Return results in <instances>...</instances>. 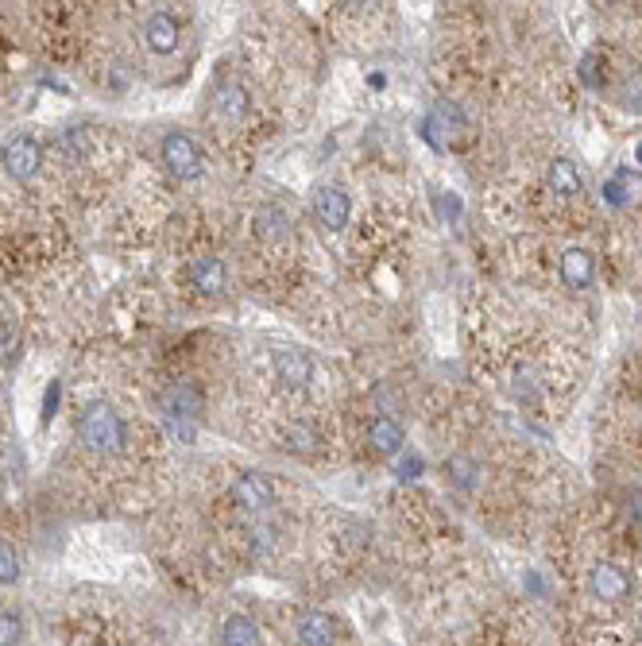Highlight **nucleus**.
<instances>
[{"label": "nucleus", "mask_w": 642, "mask_h": 646, "mask_svg": "<svg viewBox=\"0 0 642 646\" xmlns=\"http://www.w3.org/2000/svg\"><path fill=\"white\" fill-rule=\"evenodd\" d=\"M78 438L93 453H120L128 441V426L109 403H93L78 418Z\"/></svg>", "instance_id": "nucleus-1"}, {"label": "nucleus", "mask_w": 642, "mask_h": 646, "mask_svg": "<svg viewBox=\"0 0 642 646\" xmlns=\"http://www.w3.org/2000/svg\"><path fill=\"white\" fill-rule=\"evenodd\" d=\"M163 422H167V434L175 441H194L198 434V422H202V391L194 383H175L167 395H163Z\"/></svg>", "instance_id": "nucleus-2"}, {"label": "nucleus", "mask_w": 642, "mask_h": 646, "mask_svg": "<svg viewBox=\"0 0 642 646\" xmlns=\"http://www.w3.org/2000/svg\"><path fill=\"white\" fill-rule=\"evenodd\" d=\"M0 167L16 182H31L43 171V144L35 136H12L8 144L0 147Z\"/></svg>", "instance_id": "nucleus-3"}, {"label": "nucleus", "mask_w": 642, "mask_h": 646, "mask_svg": "<svg viewBox=\"0 0 642 646\" xmlns=\"http://www.w3.org/2000/svg\"><path fill=\"white\" fill-rule=\"evenodd\" d=\"M159 155H163V167L178 178V182H194V178H202V147L194 144V136H186V132H171L163 147H159Z\"/></svg>", "instance_id": "nucleus-4"}, {"label": "nucleus", "mask_w": 642, "mask_h": 646, "mask_svg": "<svg viewBox=\"0 0 642 646\" xmlns=\"http://www.w3.org/2000/svg\"><path fill=\"white\" fill-rule=\"evenodd\" d=\"M229 492H233L236 507H244V511H267V507H275V484L263 472H240Z\"/></svg>", "instance_id": "nucleus-5"}, {"label": "nucleus", "mask_w": 642, "mask_h": 646, "mask_svg": "<svg viewBox=\"0 0 642 646\" xmlns=\"http://www.w3.org/2000/svg\"><path fill=\"white\" fill-rule=\"evenodd\" d=\"M314 213L318 221L329 229V233H345L349 229V217H352V202L349 194L341 186H321L314 194Z\"/></svg>", "instance_id": "nucleus-6"}, {"label": "nucleus", "mask_w": 642, "mask_h": 646, "mask_svg": "<svg viewBox=\"0 0 642 646\" xmlns=\"http://www.w3.org/2000/svg\"><path fill=\"white\" fill-rule=\"evenodd\" d=\"M588 585H592V596H600L604 604H619V600H627V592H631V577H627L615 561H600V565H592Z\"/></svg>", "instance_id": "nucleus-7"}, {"label": "nucleus", "mask_w": 642, "mask_h": 646, "mask_svg": "<svg viewBox=\"0 0 642 646\" xmlns=\"http://www.w3.org/2000/svg\"><path fill=\"white\" fill-rule=\"evenodd\" d=\"M190 283L205 298H217V294H225V287H229V267H225L221 256H198L190 264Z\"/></svg>", "instance_id": "nucleus-8"}, {"label": "nucleus", "mask_w": 642, "mask_h": 646, "mask_svg": "<svg viewBox=\"0 0 642 646\" xmlns=\"http://www.w3.org/2000/svg\"><path fill=\"white\" fill-rule=\"evenodd\" d=\"M144 39H147V51H151V55H175L178 39H182V28H178V20L171 12H155V16H147Z\"/></svg>", "instance_id": "nucleus-9"}, {"label": "nucleus", "mask_w": 642, "mask_h": 646, "mask_svg": "<svg viewBox=\"0 0 642 646\" xmlns=\"http://www.w3.org/2000/svg\"><path fill=\"white\" fill-rule=\"evenodd\" d=\"M275 376L283 380V387H306L314 380V360L302 349H279L275 353Z\"/></svg>", "instance_id": "nucleus-10"}, {"label": "nucleus", "mask_w": 642, "mask_h": 646, "mask_svg": "<svg viewBox=\"0 0 642 646\" xmlns=\"http://www.w3.org/2000/svg\"><path fill=\"white\" fill-rule=\"evenodd\" d=\"M368 441H372V449H376L380 457H399L403 445H407V430H403L391 414H380V418H372V426H368Z\"/></svg>", "instance_id": "nucleus-11"}, {"label": "nucleus", "mask_w": 642, "mask_h": 646, "mask_svg": "<svg viewBox=\"0 0 642 646\" xmlns=\"http://www.w3.org/2000/svg\"><path fill=\"white\" fill-rule=\"evenodd\" d=\"M561 275H565V283L569 287H592V279H596V260H592V252L588 248H565L561 252Z\"/></svg>", "instance_id": "nucleus-12"}, {"label": "nucleus", "mask_w": 642, "mask_h": 646, "mask_svg": "<svg viewBox=\"0 0 642 646\" xmlns=\"http://www.w3.org/2000/svg\"><path fill=\"white\" fill-rule=\"evenodd\" d=\"M213 109H217V117L225 120H244L252 113V97L240 82H221L217 93H213Z\"/></svg>", "instance_id": "nucleus-13"}, {"label": "nucleus", "mask_w": 642, "mask_h": 646, "mask_svg": "<svg viewBox=\"0 0 642 646\" xmlns=\"http://www.w3.org/2000/svg\"><path fill=\"white\" fill-rule=\"evenodd\" d=\"M294 635H298V646H333V639H337L333 619L325 612H302L294 623Z\"/></svg>", "instance_id": "nucleus-14"}, {"label": "nucleus", "mask_w": 642, "mask_h": 646, "mask_svg": "<svg viewBox=\"0 0 642 646\" xmlns=\"http://www.w3.org/2000/svg\"><path fill=\"white\" fill-rule=\"evenodd\" d=\"M221 646H263V635L256 627V619L248 616H229L221 623Z\"/></svg>", "instance_id": "nucleus-15"}, {"label": "nucleus", "mask_w": 642, "mask_h": 646, "mask_svg": "<svg viewBox=\"0 0 642 646\" xmlns=\"http://www.w3.org/2000/svg\"><path fill=\"white\" fill-rule=\"evenodd\" d=\"M252 225H256V236H260V240H283V236L291 233V217H287L279 206H260L256 209V217H252Z\"/></svg>", "instance_id": "nucleus-16"}, {"label": "nucleus", "mask_w": 642, "mask_h": 646, "mask_svg": "<svg viewBox=\"0 0 642 646\" xmlns=\"http://www.w3.org/2000/svg\"><path fill=\"white\" fill-rule=\"evenodd\" d=\"M550 186H554V194H561V198H577L581 194V171H577V163L573 159H554L550 163Z\"/></svg>", "instance_id": "nucleus-17"}, {"label": "nucleus", "mask_w": 642, "mask_h": 646, "mask_svg": "<svg viewBox=\"0 0 642 646\" xmlns=\"http://www.w3.org/2000/svg\"><path fill=\"white\" fill-rule=\"evenodd\" d=\"M287 449L298 453V457H314L321 449V430L318 426H310V422H291V430H287Z\"/></svg>", "instance_id": "nucleus-18"}, {"label": "nucleus", "mask_w": 642, "mask_h": 646, "mask_svg": "<svg viewBox=\"0 0 642 646\" xmlns=\"http://www.w3.org/2000/svg\"><path fill=\"white\" fill-rule=\"evenodd\" d=\"M445 472H449V480H453L461 492H472V488H476V461H468V457H449V461H445Z\"/></svg>", "instance_id": "nucleus-19"}, {"label": "nucleus", "mask_w": 642, "mask_h": 646, "mask_svg": "<svg viewBox=\"0 0 642 646\" xmlns=\"http://www.w3.org/2000/svg\"><path fill=\"white\" fill-rule=\"evenodd\" d=\"M59 151L66 155V159H86L89 155V136L86 128H66V132H59Z\"/></svg>", "instance_id": "nucleus-20"}, {"label": "nucleus", "mask_w": 642, "mask_h": 646, "mask_svg": "<svg viewBox=\"0 0 642 646\" xmlns=\"http://www.w3.org/2000/svg\"><path fill=\"white\" fill-rule=\"evenodd\" d=\"M20 573H24V565H20V550H16V546H8V542H0V585L20 581Z\"/></svg>", "instance_id": "nucleus-21"}, {"label": "nucleus", "mask_w": 642, "mask_h": 646, "mask_svg": "<svg viewBox=\"0 0 642 646\" xmlns=\"http://www.w3.org/2000/svg\"><path fill=\"white\" fill-rule=\"evenodd\" d=\"M24 639V623L16 612H0V646H20Z\"/></svg>", "instance_id": "nucleus-22"}, {"label": "nucleus", "mask_w": 642, "mask_h": 646, "mask_svg": "<svg viewBox=\"0 0 642 646\" xmlns=\"http://www.w3.org/2000/svg\"><path fill=\"white\" fill-rule=\"evenodd\" d=\"M581 82L588 89L604 86V62L596 59V55H584V59H581Z\"/></svg>", "instance_id": "nucleus-23"}, {"label": "nucleus", "mask_w": 642, "mask_h": 646, "mask_svg": "<svg viewBox=\"0 0 642 646\" xmlns=\"http://www.w3.org/2000/svg\"><path fill=\"white\" fill-rule=\"evenodd\" d=\"M623 105H631V109H642V70L627 78V86H623Z\"/></svg>", "instance_id": "nucleus-24"}, {"label": "nucleus", "mask_w": 642, "mask_h": 646, "mask_svg": "<svg viewBox=\"0 0 642 646\" xmlns=\"http://www.w3.org/2000/svg\"><path fill=\"white\" fill-rule=\"evenodd\" d=\"M422 469H426V461H422V457H403L395 472H399L403 480H418V476H422Z\"/></svg>", "instance_id": "nucleus-25"}, {"label": "nucleus", "mask_w": 642, "mask_h": 646, "mask_svg": "<svg viewBox=\"0 0 642 646\" xmlns=\"http://www.w3.org/2000/svg\"><path fill=\"white\" fill-rule=\"evenodd\" d=\"M511 387H515V395H534V391H538V383H534V372H530V368H523V372H519V380L511 383Z\"/></svg>", "instance_id": "nucleus-26"}, {"label": "nucleus", "mask_w": 642, "mask_h": 646, "mask_svg": "<svg viewBox=\"0 0 642 646\" xmlns=\"http://www.w3.org/2000/svg\"><path fill=\"white\" fill-rule=\"evenodd\" d=\"M604 198H608V206H623V202H627V194H623L619 178H612V182H604Z\"/></svg>", "instance_id": "nucleus-27"}, {"label": "nucleus", "mask_w": 642, "mask_h": 646, "mask_svg": "<svg viewBox=\"0 0 642 646\" xmlns=\"http://www.w3.org/2000/svg\"><path fill=\"white\" fill-rule=\"evenodd\" d=\"M438 209L445 213V217H449V221H453V217H461V202H457L453 194H445V198L438 202Z\"/></svg>", "instance_id": "nucleus-28"}, {"label": "nucleus", "mask_w": 642, "mask_h": 646, "mask_svg": "<svg viewBox=\"0 0 642 646\" xmlns=\"http://www.w3.org/2000/svg\"><path fill=\"white\" fill-rule=\"evenodd\" d=\"M635 163H642V144L635 147Z\"/></svg>", "instance_id": "nucleus-29"}]
</instances>
